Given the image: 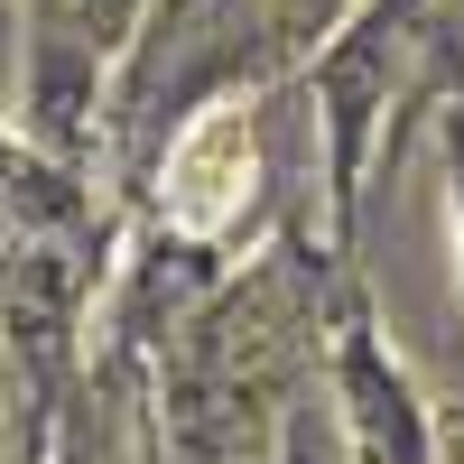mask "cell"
Here are the masks:
<instances>
[{"label":"cell","instance_id":"cell-1","mask_svg":"<svg viewBox=\"0 0 464 464\" xmlns=\"http://www.w3.org/2000/svg\"><path fill=\"white\" fill-rule=\"evenodd\" d=\"M251 186H260L251 111H242V102H205L196 121L177 130V149H168V223H177V232H196V242H205V232L242 223Z\"/></svg>","mask_w":464,"mask_h":464}]
</instances>
